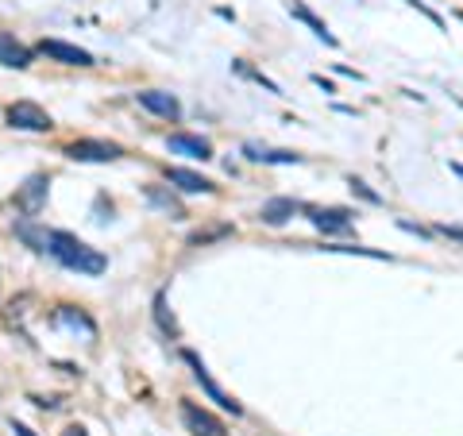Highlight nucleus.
<instances>
[{
    "mask_svg": "<svg viewBox=\"0 0 463 436\" xmlns=\"http://www.w3.org/2000/svg\"><path fill=\"white\" fill-rule=\"evenodd\" d=\"M155 317H158V325H163V333H170V336L178 340V325H174V317L166 313V298H163V293L155 298Z\"/></svg>",
    "mask_w": 463,
    "mask_h": 436,
    "instance_id": "17",
    "label": "nucleus"
},
{
    "mask_svg": "<svg viewBox=\"0 0 463 436\" xmlns=\"http://www.w3.org/2000/svg\"><path fill=\"white\" fill-rule=\"evenodd\" d=\"M136 101L143 104L147 112L163 116V120H182V104H178V97H174V93H166V89H139Z\"/></svg>",
    "mask_w": 463,
    "mask_h": 436,
    "instance_id": "8",
    "label": "nucleus"
},
{
    "mask_svg": "<svg viewBox=\"0 0 463 436\" xmlns=\"http://www.w3.org/2000/svg\"><path fill=\"white\" fill-rule=\"evenodd\" d=\"M347 186H352V193H359V197H363V201H371V205H379V201H382V197L375 193V189H367L363 182H359V178H352V182H347Z\"/></svg>",
    "mask_w": 463,
    "mask_h": 436,
    "instance_id": "18",
    "label": "nucleus"
},
{
    "mask_svg": "<svg viewBox=\"0 0 463 436\" xmlns=\"http://www.w3.org/2000/svg\"><path fill=\"white\" fill-rule=\"evenodd\" d=\"M12 432L16 436H35V429H27V425H20V421H12Z\"/></svg>",
    "mask_w": 463,
    "mask_h": 436,
    "instance_id": "20",
    "label": "nucleus"
},
{
    "mask_svg": "<svg viewBox=\"0 0 463 436\" xmlns=\"http://www.w3.org/2000/svg\"><path fill=\"white\" fill-rule=\"evenodd\" d=\"M166 147H170V155L201 158V163H209V158H213L209 139H201V136H185V131H174V136H166Z\"/></svg>",
    "mask_w": 463,
    "mask_h": 436,
    "instance_id": "9",
    "label": "nucleus"
},
{
    "mask_svg": "<svg viewBox=\"0 0 463 436\" xmlns=\"http://www.w3.org/2000/svg\"><path fill=\"white\" fill-rule=\"evenodd\" d=\"M405 4H413V8H417V12H424V16H429V20L437 24V27H444V20H440V12H432V8L424 4V0H405Z\"/></svg>",
    "mask_w": 463,
    "mask_h": 436,
    "instance_id": "19",
    "label": "nucleus"
},
{
    "mask_svg": "<svg viewBox=\"0 0 463 436\" xmlns=\"http://www.w3.org/2000/svg\"><path fill=\"white\" fill-rule=\"evenodd\" d=\"M297 208H301V205L294 201V197H270V201L259 208V220L270 224V228H282V224H286L290 216L297 213Z\"/></svg>",
    "mask_w": 463,
    "mask_h": 436,
    "instance_id": "14",
    "label": "nucleus"
},
{
    "mask_svg": "<svg viewBox=\"0 0 463 436\" xmlns=\"http://www.w3.org/2000/svg\"><path fill=\"white\" fill-rule=\"evenodd\" d=\"M62 436H85V429H81V425H70V429H66Z\"/></svg>",
    "mask_w": 463,
    "mask_h": 436,
    "instance_id": "21",
    "label": "nucleus"
},
{
    "mask_svg": "<svg viewBox=\"0 0 463 436\" xmlns=\"http://www.w3.org/2000/svg\"><path fill=\"white\" fill-rule=\"evenodd\" d=\"M46 251H51L66 270H78V274H105L108 270L105 255L97 248H89L85 240H78V235H70V232H46Z\"/></svg>",
    "mask_w": 463,
    "mask_h": 436,
    "instance_id": "1",
    "label": "nucleus"
},
{
    "mask_svg": "<svg viewBox=\"0 0 463 436\" xmlns=\"http://www.w3.org/2000/svg\"><path fill=\"white\" fill-rule=\"evenodd\" d=\"M31 46H24L12 31H0V66H12V70H27L31 66Z\"/></svg>",
    "mask_w": 463,
    "mask_h": 436,
    "instance_id": "12",
    "label": "nucleus"
},
{
    "mask_svg": "<svg viewBox=\"0 0 463 436\" xmlns=\"http://www.w3.org/2000/svg\"><path fill=\"white\" fill-rule=\"evenodd\" d=\"M46 186H51V182H46L43 174H31V178L24 182V189L16 193V208H24L27 216H39L43 197H46Z\"/></svg>",
    "mask_w": 463,
    "mask_h": 436,
    "instance_id": "13",
    "label": "nucleus"
},
{
    "mask_svg": "<svg viewBox=\"0 0 463 436\" xmlns=\"http://www.w3.org/2000/svg\"><path fill=\"white\" fill-rule=\"evenodd\" d=\"M8 124L20 128V131H51L54 120L35 101H16V104H8Z\"/></svg>",
    "mask_w": 463,
    "mask_h": 436,
    "instance_id": "3",
    "label": "nucleus"
},
{
    "mask_svg": "<svg viewBox=\"0 0 463 436\" xmlns=\"http://www.w3.org/2000/svg\"><path fill=\"white\" fill-rule=\"evenodd\" d=\"M305 216H309V224L313 228H320L325 235H344V232H352V208H317V205H309L305 208Z\"/></svg>",
    "mask_w": 463,
    "mask_h": 436,
    "instance_id": "5",
    "label": "nucleus"
},
{
    "mask_svg": "<svg viewBox=\"0 0 463 436\" xmlns=\"http://www.w3.org/2000/svg\"><path fill=\"white\" fill-rule=\"evenodd\" d=\"M35 51L46 54L51 62H62V66H93L89 51H81V46H73V43H62V39H43Z\"/></svg>",
    "mask_w": 463,
    "mask_h": 436,
    "instance_id": "7",
    "label": "nucleus"
},
{
    "mask_svg": "<svg viewBox=\"0 0 463 436\" xmlns=\"http://www.w3.org/2000/svg\"><path fill=\"white\" fill-rule=\"evenodd\" d=\"M286 8H290V16H294V20H301V24H305L309 27V31H313L317 35V39H325L328 46H340V39H336V35L332 31H328V24L325 20H320V16L313 12V8H309L305 4V0H286Z\"/></svg>",
    "mask_w": 463,
    "mask_h": 436,
    "instance_id": "11",
    "label": "nucleus"
},
{
    "mask_svg": "<svg viewBox=\"0 0 463 436\" xmlns=\"http://www.w3.org/2000/svg\"><path fill=\"white\" fill-rule=\"evenodd\" d=\"M182 421L193 436H224L220 417H213L209 410H201V405H193V402H182Z\"/></svg>",
    "mask_w": 463,
    "mask_h": 436,
    "instance_id": "6",
    "label": "nucleus"
},
{
    "mask_svg": "<svg viewBox=\"0 0 463 436\" xmlns=\"http://www.w3.org/2000/svg\"><path fill=\"white\" fill-rule=\"evenodd\" d=\"M166 182L174 189H182V193H213V182L205 174H197L190 166H166Z\"/></svg>",
    "mask_w": 463,
    "mask_h": 436,
    "instance_id": "10",
    "label": "nucleus"
},
{
    "mask_svg": "<svg viewBox=\"0 0 463 436\" xmlns=\"http://www.w3.org/2000/svg\"><path fill=\"white\" fill-rule=\"evenodd\" d=\"M243 151L251 163H301V155H294V151H267L259 143H243Z\"/></svg>",
    "mask_w": 463,
    "mask_h": 436,
    "instance_id": "15",
    "label": "nucleus"
},
{
    "mask_svg": "<svg viewBox=\"0 0 463 436\" xmlns=\"http://www.w3.org/2000/svg\"><path fill=\"white\" fill-rule=\"evenodd\" d=\"M66 155L78 158V163H116V158L124 155V147L108 143V139H73V143L66 147Z\"/></svg>",
    "mask_w": 463,
    "mask_h": 436,
    "instance_id": "4",
    "label": "nucleus"
},
{
    "mask_svg": "<svg viewBox=\"0 0 463 436\" xmlns=\"http://www.w3.org/2000/svg\"><path fill=\"white\" fill-rule=\"evenodd\" d=\"M147 197H151V201H155L158 208H166V213H170V216H174V220H182V216H185V213H182V205H178V201H174V197H166V193H158V189H155V186H151V189H147Z\"/></svg>",
    "mask_w": 463,
    "mask_h": 436,
    "instance_id": "16",
    "label": "nucleus"
},
{
    "mask_svg": "<svg viewBox=\"0 0 463 436\" xmlns=\"http://www.w3.org/2000/svg\"><path fill=\"white\" fill-rule=\"evenodd\" d=\"M182 359H185V367H190V371H193V378H197V382H201V390H205V394H209V397H213V402H216V405H220V410H228L232 417H240V413H243V405H240V402H235V397H232V394H224V390H220V386H216V382H213V375H209V367H205V363H201V355H197V352H190V348H185V352H182Z\"/></svg>",
    "mask_w": 463,
    "mask_h": 436,
    "instance_id": "2",
    "label": "nucleus"
}]
</instances>
